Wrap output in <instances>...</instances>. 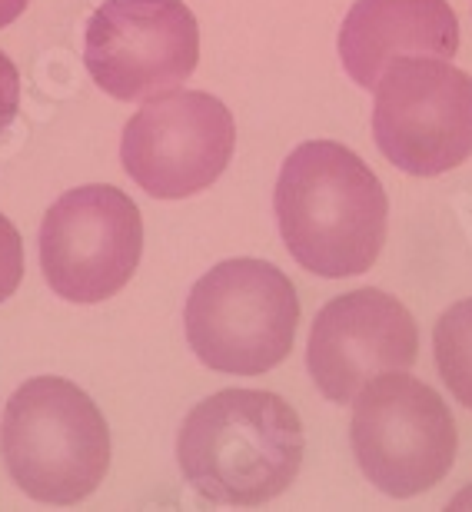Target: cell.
Instances as JSON below:
<instances>
[{"mask_svg":"<svg viewBox=\"0 0 472 512\" xmlns=\"http://www.w3.org/2000/svg\"><path fill=\"white\" fill-rule=\"evenodd\" d=\"M273 210L293 260L326 280L366 273L386 243L383 183L333 140L300 143L283 160Z\"/></svg>","mask_w":472,"mask_h":512,"instance_id":"1","label":"cell"},{"mask_svg":"<svg viewBox=\"0 0 472 512\" xmlns=\"http://www.w3.org/2000/svg\"><path fill=\"white\" fill-rule=\"evenodd\" d=\"M177 459L183 479L207 503L263 506L300 476V416L276 393L223 389L183 419Z\"/></svg>","mask_w":472,"mask_h":512,"instance_id":"2","label":"cell"},{"mask_svg":"<svg viewBox=\"0 0 472 512\" xmlns=\"http://www.w3.org/2000/svg\"><path fill=\"white\" fill-rule=\"evenodd\" d=\"M0 456L20 493L74 506L104 483L110 429L84 389L60 376H34L7 399Z\"/></svg>","mask_w":472,"mask_h":512,"instance_id":"3","label":"cell"},{"mask_svg":"<svg viewBox=\"0 0 472 512\" xmlns=\"http://www.w3.org/2000/svg\"><path fill=\"white\" fill-rule=\"evenodd\" d=\"M300 300L283 270L263 260H227L200 276L187 296V343L203 366L263 376L293 350Z\"/></svg>","mask_w":472,"mask_h":512,"instance_id":"4","label":"cell"},{"mask_svg":"<svg viewBox=\"0 0 472 512\" xmlns=\"http://www.w3.org/2000/svg\"><path fill=\"white\" fill-rule=\"evenodd\" d=\"M353 456L379 493L413 499L443 483L456 459V423L433 386L383 373L353 399Z\"/></svg>","mask_w":472,"mask_h":512,"instance_id":"5","label":"cell"},{"mask_svg":"<svg viewBox=\"0 0 472 512\" xmlns=\"http://www.w3.org/2000/svg\"><path fill=\"white\" fill-rule=\"evenodd\" d=\"M373 90V137L393 167L436 177L472 157V77L446 57H396Z\"/></svg>","mask_w":472,"mask_h":512,"instance_id":"6","label":"cell"},{"mask_svg":"<svg viewBox=\"0 0 472 512\" xmlns=\"http://www.w3.org/2000/svg\"><path fill=\"white\" fill-rule=\"evenodd\" d=\"M143 220L117 187L67 190L40 223V270L67 303H100L117 296L137 273Z\"/></svg>","mask_w":472,"mask_h":512,"instance_id":"7","label":"cell"},{"mask_svg":"<svg viewBox=\"0 0 472 512\" xmlns=\"http://www.w3.org/2000/svg\"><path fill=\"white\" fill-rule=\"evenodd\" d=\"M200 30L183 0H107L87 20L84 64L114 100L180 90L197 70Z\"/></svg>","mask_w":472,"mask_h":512,"instance_id":"8","label":"cell"},{"mask_svg":"<svg viewBox=\"0 0 472 512\" xmlns=\"http://www.w3.org/2000/svg\"><path fill=\"white\" fill-rule=\"evenodd\" d=\"M236 143L233 114L203 90H170L143 100L123 127L120 163L143 193L183 200L227 170Z\"/></svg>","mask_w":472,"mask_h":512,"instance_id":"9","label":"cell"},{"mask_svg":"<svg viewBox=\"0 0 472 512\" xmlns=\"http://www.w3.org/2000/svg\"><path fill=\"white\" fill-rule=\"evenodd\" d=\"M419 330L396 296L383 290H353L316 313L306 366L316 389L330 403H353L369 380L406 373L416 363Z\"/></svg>","mask_w":472,"mask_h":512,"instance_id":"10","label":"cell"},{"mask_svg":"<svg viewBox=\"0 0 472 512\" xmlns=\"http://www.w3.org/2000/svg\"><path fill=\"white\" fill-rule=\"evenodd\" d=\"M340 60L359 87H376L396 57H446L459 50V20L446 0H356L340 30Z\"/></svg>","mask_w":472,"mask_h":512,"instance_id":"11","label":"cell"},{"mask_svg":"<svg viewBox=\"0 0 472 512\" xmlns=\"http://www.w3.org/2000/svg\"><path fill=\"white\" fill-rule=\"evenodd\" d=\"M436 370L459 403L472 409V300H463L439 316L433 330Z\"/></svg>","mask_w":472,"mask_h":512,"instance_id":"12","label":"cell"},{"mask_svg":"<svg viewBox=\"0 0 472 512\" xmlns=\"http://www.w3.org/2000/svg\"><path fill=\"white\" fill-rule=\"evenodd\" d=\"M24 280V243L17 227L0 213V303L17 293Z\"/></svg>","mask_w":472,"mask_h":512,"instance_id":"13","label":"cell"},{"mask_svg":"<svg viewBox=\"0 0 472 512\" xmlns=\"http://www.w3.org/2000/svg\"><path fill=\"white\" fill-rule=\"evenodd\" d=\"M17 107H20V74L14 60L0 54V133L14 124Z\"/></svg>","mask_w":472,"mask_h":512,"instance_id":"14","label":"cell"},{"mask_svg":"<svg viewBox=\"0 0 472 512\" xmlns=\"http://www.w3.org/2000/svg\"><path fill=\"white\" fill-rule=\"evenodd\" d=\"M30 0H0V27L14 24V20L24 14Z\"/></svg>","mask_w":472,"mask_h":512,"instance_id":"15","label":"cell"},{"mask_svg":"<svg viewBox=\"0 0 472 512\" xmlns=\"http://www.w3.org/2000/svg\"><path fill=\"white\" fill-rule=\"evenodd\" d=\"M453 506H456V509H463V506H472V486L466 489V493H459V496L453 499Z\"/></svg>","mask_w":472,"mask_h":512,"instance_id":"16","label":"cell"}]
</instances>
